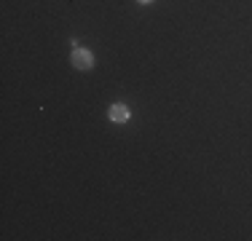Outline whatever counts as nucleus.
I'll return each instance as SVG.
<instances>
[{"mask_svg": "<svg viewBox=\"0 0 252 241\" xmlns=\"http://www.w3.org/2000/svg\"><path fill=\"white\" fill-rule=\"evenodd\" d=\"M129 107L124 105V102H116V105H110V120L113 123H126L129 120Z\"/></svg>", "mask_w": 252, "mask_h": 241, "instance_id": "2", "label": "nucleus"}, {"mask_svg": "<svg viewBox=\"0 0 252 241\" xmlns=\"http://www.w3.org/2000/svg\"><path fill=\"white\" fill-rule=\"evenodd\" d=\"M73 64H75L78 70H92L94 67V54L89 51V48L75 46L73 48Z\"/></svg>", "mask_w": 252, "mask_h": 241, "instance_id": "1", "label": "nucleus"}, {"mask_svg": "<svg viewBox=\"0 0 252 241\" xmlns=\"http://www.w3.org/2000/svg\"><path fill=\"white\" fill-rule=\"evenodd\" d=\"M137 3H153V0H137Z\"/></svg>", "mask_w": 252, "mask_h": 241, "instance_id": "3", "label": "nucleus"}]
</instances>
